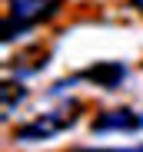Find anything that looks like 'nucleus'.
Wrapping results in <instances>:
<instances>
[{
  "label": "nucleus",
  "mask_w": 143,
  "mask_h": 152,
  "mask_svg": "<svg viewBox=\"0 0 143 152\" xmlns=\"http://www.w3.org/2000/svg\"><path fill=\"white\" fill-rule=\"evenodd\" d=\"M63 0H7V23H4V43H10L13 30H30L37 23L50 20L60 10Z\"/></svg>",
  "instance_id": "1"
},
{
  "label": "nucleus",
  "mask_w": 143,
  "mask_h": 152,
  "mask_svg": "<svg viewBox=\"0 0 143 152\" xmlns=\"http://www.w3.org/2000/svg\"><path fill=\"white\" fill-rule=\"evenodd\" d=\"M93 132H140L143 129V116L140 113H133V109H107V113H100L97 119H93V126H90Z\"/></svg>",
  "instance_id": "3"
},
{
  "label": "nucleus",
  "mask_w": 143,
  "mask_h": 152,
  "mask_svg": "<svg viewBox=\"0 0 143 152\" xmlns=\"http://www.w3.org/2000/svg\"><path fill=\"white\" fill-rule=\"evenodd\" d=\"M73 152H143V145L136 149H73Z\"/></svg>",
  "instance_id": "6"
},
{
  "label": "nucleus",
  "mask_w": 143,
  "mask_h": 152,
  "mask_svg": "<svg viewBox=\"0 0 143 152\" xmlns=\"http://www.w3.org/2000/svg\"><path fill=\"white\" fill-rule=\"evenodd\" d=\"M133 7H136V10H140V13H143V0H133Z\"/></svg>",
  "instance_id": "7"
},
{
  "label": "nucleus",
  "mask_w": 143,
  "mask_h": 152,
  "mask_svg": "<svg viewBox=\"0 0 143 152\" xmlns=\"http://www.w3.org/2000/svg\"><path fill=\"white\" fill-rule=\"evenodd\" d=\"M23 99H27V89H23V86L13 89V83H4V116H10L13 113V103L20 106Z\"/></svg>",
  "instance_id": "5"
},
{
  "label": "nucleus",
  "mask_w": 143,
  "mask_h": 152,
  "mask_svg": "<svg viewBox=\"0 0 143 152\" xmlns=\"http://www.w3.org/2000/svg\"><path fill=\"white\" fill-rule=\"evenodd\" d=\"M77 80H90V83H97V86H103V89H116V86L127 80V66L116 63V60H107V63H97V66L83 69Z\"/></svg>",
  "instance_id": "4"
},
{
  "label": "nucleus",
  "mask_w": 143,
  "mask_h": 152,
  "mask_svg": "<svg viewBox=\"0 0 143 152\" xmlns=\"http://www.w3.org/2000/svg\"><path fill=\"white\" fill-rule=\"evenodd\" d=\"M77 109H80V103H67V106H60V109H50V113H43V116H37V119H30V122H23L20 129H17V139H20V142L53 139L57 132L70 129V126L77 122V116H80Z\"/></svg>",
  "instance_id": "2"
}]
</instances>
